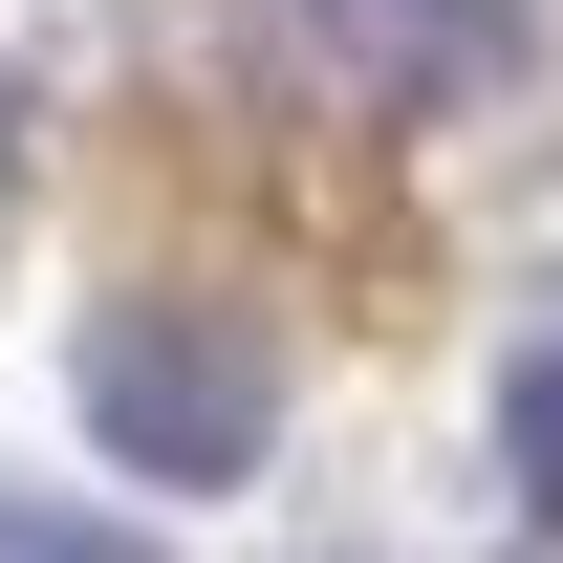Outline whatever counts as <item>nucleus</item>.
Segmentation results:
<instances>
[{"instance_id":"f257e3e1","label":"nucleus","mask_w":563,"mask_h":563,"mask_svg":"<svg viewBox=\"0 0 563 563\" xmlns=\"http://www.w3.org/2000/svg\"><path fill=\"white\" fill-rule=\"evenodd\" d=\"M87 433H109V477H152V498H239L282 455V347L217 325V303H109V325H87Z\"/></svg>"},{"instance_id":"f03ea898","label":"nucleus","mask_w":563,"mask_h":563,"mask_svg":"<svg viewBox=\"0 0 563 563\" xmlns=\"http://www.w3.org/2000/svg\"><path fill=\"white\" fill-rule=\"evenodd\" d=\"M325 44H347L368 109H477V87H520V44H542V0H303Z\"/></svg>"},{"instance_id":"7ed1b4c3","label":"nucleus","mask_w":563,"mask_h":563,"mask_svg":"<svg viewBox=\"0 0 563 563\" xmlns=\"http://www.w3.org/2000/svg\"><path fill=\"white\" fill-rule=\"evenodd\" d=\"M0 563H174L152 520H87V498H0Z\"/></svg>"},{"instance_id":"20e7f679","label":"nucleus","mask_w":563,"mask_h":563,"mask_svg":"<svg viewBox=\"0 0 563 563\" xmlns=\"http://www.w3.org/2000/svg\"><path fill=\"white\" fill-rule=\"evenodd\" d=\"M498 455H520V498H542V520H563V325H542V347H520V390H498Z\"/></svg>"}]
</instances>
